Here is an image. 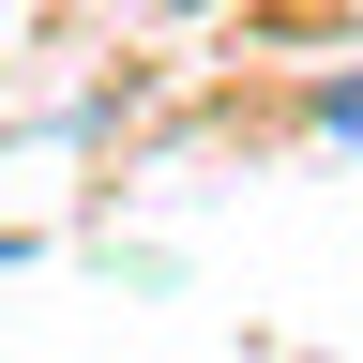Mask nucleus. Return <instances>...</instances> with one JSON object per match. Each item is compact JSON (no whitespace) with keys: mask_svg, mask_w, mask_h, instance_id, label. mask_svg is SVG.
<instances>
[]
</instances>
